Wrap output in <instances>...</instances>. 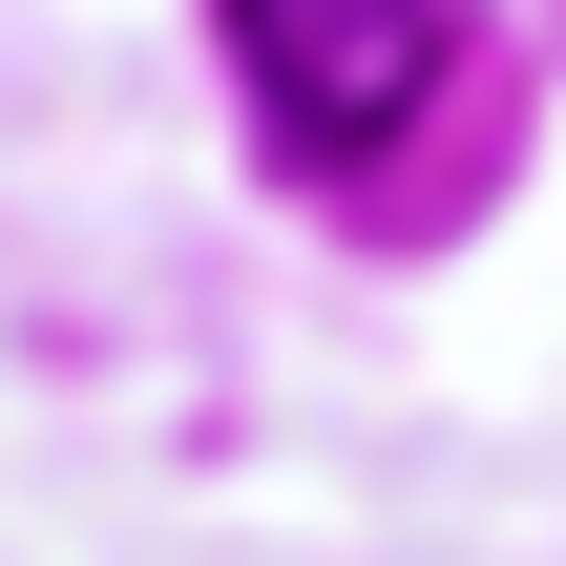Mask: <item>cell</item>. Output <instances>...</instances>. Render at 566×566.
<instances>
[{
  "label": "cell",
  "instance_id": "1",
  "mask_svg": "<svg viewBox=\"0 0 566 566\" xmlns=\"http://www.w3.org/2000/svg\"><path fill=\"white\" fill-rule=\"evenodd\" d=\"M231 84L273 168H399L462 84V0H231Z\"/></svg>",
  "mask_w": 566,
  "mask_h": 566
}]
</instances>
